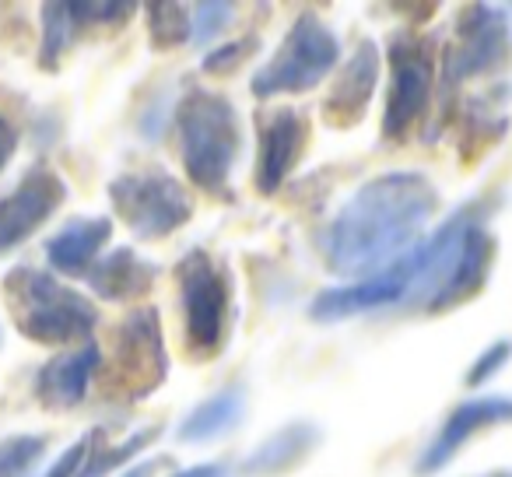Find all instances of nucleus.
Listing matches in <instances>:
<instances>
[{"label":"nucleus","instance_id":"1","mask_svg":"<svg viewBox=\"0 0 512 477\" xmlns=\"http://www.w3.org/2000/svg\"><path fill=\"white\" fill-rule=\"evenodd\" d=\"M439 204V190L425 172L393 169L369 179L323 228V264L348 285L386 271L425 239Z\"/></svg>","mask_w":512,"mask_h":477},{"label":"nucleus","instance_id":"2","mask_svg":"<svg viewBox=\"0 0 512 477\" xmlns=\"http://www.w3.org/2000/svg\"><path fill=\"white\" fill-rule=\"evenodd\" d=\"M4 302L18 334L43 348H67L78 341L88 344V337L99 327L95 302L39 267H15L4 278Z\"/></svg>","mask_w":512,"mask_h":477},{"label":"nucleus","instance_id":"3","mask_svg":"<svg viewBox=\"0 0 512 477\" xmlns=\"http://www.w3.org/2000/svg\"><path fill=\"white\" fill-rule=\"evenodd\" d=\"M176 134L190 183L221 197L242 155V123L235 102L197 85L186 88L176 106Z\"/></svg>","mask_w":512,"mask_h":477},{"label":"nucleus","instance_id":"4","mask_svg":"<svg viewBox=\"0 0 512 477\" xmlns=\"http://www.w3.org/2000/svg\"><path fill=\"white\" fill-rule=\"evenodd\" d=\"M341 60V39L330 32V25L320 15L302 11L285 32L278 53L267 60L249 81V92L256 99H274V95H302L313 92L320 81L334 74Z\"/></svg>","mask_w":512,"mask_h":477},{"label":"nucleus","instance_id":"5","mask_svg":"<svg viewBox=\"0 0 512 477\" xmlns=\"http://www.w3.org/2000/svg\"><path fill=\"white\" fill-rule=\"evenodd\" d=\"M109 204L141 243H158L193 218V197L162 165L127 169L109 183Z\"/></svg>","mask_w":512,"mask_h":477},{"label":"nucleus","instance_id":"6","mask_svg":"<svg viewBox=\"0 0 512 477\" xmlns=\"http://www.w3.org/2000/svg\"><path fill=\"white\" fill-rule=\"evenodd\" d=\"M179 299H183L186 351L193 358H218L232 323V281L218 257L190 250L176 267Z\"/></svg>","mask_w":512,"mask_h":477},{"label":"nucleus","instance_id":"7","mask_svg":"<svg viewBox=\"0 0 512 477\" xmlns=\"http://www.w3.org/2000/svg\"><path fill=\"white\" fill-rule=\"evenodd\" d=\"M512 60V25L495 4H467L456 15V39L442 53V116L453 106L456 88L470 78H495Z\"/></svg>","mask_w":512,"mask_h":477},{"label":"nucleus","instance_id":"8","mask_svg":"<svg viewBox=\"0 0 512 477\" xmlns=\"http://www.w3.org/2000/svg\"><path fill=\"white\" fill-rule=\"evenodd\" d=\"M386 64H390V88H386L383 109V137L386 141H404L418 120L428 113L435 88V43L432 36L397 29L386 46Z\"/></svg>","mask_w":512,"mask_h":477},{"label":"nucleus","instance_id":"9","mask_svg":"<svg viewBox=\"0 0 512 477\" xmlns=\"http://www.w3.org/2000/svg\"><path fill=\"white\" fill-rule=\"evenodd\" d=\"M165 376H169V355H165L162 316L155 306H141L116 330L106 390L123 400H144L165 383Z\"/></svg>","mask_w":512,"mask_h":477},{"label":"nucleus","instance_id":"10","mask_svg":"<svg viewBox=\"0 0 512 477\" xmlns=\"http://www.w3.org/2000/svg\"><path fill=\"white\" fill-rule=\"evenodd\" d=\"M67 183L57 169L46 162H36L18 186L0 197V257H8L22 243H29L32 235L64 207Z\"/></svg>","mask_w":512,"mask_h":477},{"label":"nucleus","instance_id":"11","mask_svg":"<svg viewBox=\"0 0 512 477\" xmlns=\"http://www.w3.org/2000/svg\"><path fill=\"white\" fill-rule=\"evenodd\" d=\"M256 130H260V148H256L253 186L260 197H271V193H278L285 186V179L295 172L299 158L306 155L309 120L302 109L281 106L256 116Z\"/></svg>","mask_w":512,"mask_h":477},{"label":"nucleus","instance_id":"12","mask_svg":"<svg viewBox=\"0 0 512 477\" xmlns=\"http://www.w3.org/2000/svg\"><path fill=\"white\" fill-rule=\"evenodd\" d=\"M495 425H512V397H474L463 400L449 411V418L442 421V428L435 432V439L421 449L418 463H414V474L432 477L460 453L470 442V435L484 432V428Z\"/></svg>","mask_w":512,"mask_h":477},{"label":"nucleus","instance_id":"13","mask_svg":"<svg viewBox=\"0 0 512 477\" xmlns=\"http://www.w3.org/2000/svg\"><path fill=\"white\" fill-rule=\"evenodd\" d=\"M379 85V50L372 39H362L355 46V53L348 57V64L341 67V74L330 85L327 99H323V123L334 130H351L365 120L369 113L372 92Z\"/></svg>","mask_w":512,"mask_h":477},{"label":"nucleus","instance_id":"14","mask_svg":"<svg viewBox=\"0 0 512 477\" xmlns=\"http://www.w3.org/2000/svg\"><path fill=\"white\" fill-rule=\"evenodd\" d=\"M491 260H495V235L484 228V218L477 214L467 225V232H463L460 246H456L453 267H449L446 281H442L439 295H435V302L428 306V313L432 316L449 313V309L463 306V302H470L474 295H481V288L488 285V278H491Z\"/></svg>","mask_w":512,"mask_h":477},{"label":"nucleus","instance_id":"15","mask_svg":"<svg viewBox=\"0 0 512 477\" xmlns=\"http://www.w3.org/2000/svg\"><path fill=\"white\" fill-rule=\"evenodd\" d=\"M102 369V348L95 341L81 344L78 351L53 355L36 376V397L46 411H74L92 390L95 372Z\"/></svg>","mask_w":512,"mask_h":477},{"label":"nucleus","instance_id":"16","mask_svg":"<svg viewBox=\"0 0 512 477\" xmlns=\"http://www.w3.org/2000/svg\"><path fill=\"white\" fill-rule=\"evenodd\" d=\"M113 239V218L92 214V218H71L60 232L46 239V260L57 274L81 278L99 260L106 243Z\"/></svg>","mask_w":512,"mask_h":477},{"label":"nucleus","instance_id":"17","mask_svg":"<svg viewBox=\"0 0 512 477\" xmlns=\"http://www.w3.org/2000/svg\"><path fill=\"white\" fill-rule=\"evenodd\" d=\"M155 278H158V267L151 260H144L134 246H116L113 253L95 260L85 274L88 288L106 302L144 299L155 288Z\"/></svg>","mask_w":512,"mask_h":477},{"label":"nucleus","instance_id":"18","mask_svg":"<svg viewBox=\"0 0 512 477\" xmlns=\"http://www.w3.org/2000/svg\"><path fill=\"white\" fill-rule=\"evenodd\" d=\"M509 85H498L488 95H474L463 102V123H460V155L463 165H477L509 130Z\"/></svg>","mask_w":512,"mask_h":477},{"label":"nucleus","instance_id":"19","mask_svg":"<svg viewBox=\"0 0 512 477\" xmlns=\"http://www.w3.org/2000/svg\"><path fill=\"white\" fill-rule=\"evenodd\" d=\"M316 446H320V428L313 421H292V425H281L274 435H267L242 460L239 470L246 477H281L299 467L302 460H309Z\"/></svg>","mask_w":512,"mask_h":477},{"label":"nucleus","instance_id":"20","mask_svg":"<svg viewBox=\"0 0 512 477\" xmlns=\"http://www.w3.org/2000/svg\"><path fill=\"white\" fill-rule=\"evenodd\" d=\"M246 411V390L242 386H225V390L211 393L207 400H200L179 425V442L186 446H204V442L221 439L225 432H232L242 421Z\"/></svg>","mask_w":512,"mask_h":477},{"label":"nucleus","instance_id":"21","mask_svg":"<svg viewBox=\"0 0 512 477\" xmlns=\"http://www.w3.org/2000/svg\"><path fill=\"white\" fill-rule=\"evenodd\" d=\"M74 36H78V22H74L71 4H43V39H39V67L43 71H57L60 57L71 50Z\"/></svg>","mask_w":512,"mask_h":477},{"label":"nucleus","instance_id":"22","mask_svg":"<svg viewBox=\"0 0 512 477\" xmlns=\"http://www.w3.org/2000/svg\"><path fill=\"white\" fill-rule=\"evenodd\" d=\"M148 39L155 50H176L190 43L193 18L183 4H148Z\"/></svg>","mask_w":512,"mask_h":477},{"label":"nucleus","instance_id":"23","mask_svg":"<svg viewBox=\"0 0 512 477\" xmlns=\"http://www.w3.org/2000/svg\"><path fill=\"white\" fill-rule=\"evenodd\" d=\"M158 432H162L158 425L141 428V432L130 435L127 442H116V446H109V449H102V435H99V442H95V449H92V456H88L81 477H102V474H109V470H116V467H127V463L134 460L141 449H148L151 442H155Z\"/></svg>","mask_w":512,"mask_h":477},{"label":"nucleus","instance_id":"24","mask_svg":"<svg viewBox=\"0 0 512 477\" xmlns=\"http://www.w3.org/2000/svg\"><path fill=\"white\" fill-rule=\"evenodd\" d=\"M46 453L43 435H11L0 442V477H29Z\"/></svg>","mask_w":512,"mask_h":477},{"label":"nucleus","instance_id":"25","mask_svg":"<svg viewBox=\"0 0 512 477\" xmlns=\"http://www.w3.org/2000/svg\"><path fill=\"white\" fill-rule=\"evenodd\" d=\"M193 15V36L190 43L193 46H211L214 39L221 36V32L232 25L235 18V4H218V0H211V4H197V8L190 11Z\"/></svg>","mask_w":512,"mask_h":477},{"label":"nucleus","instance_id":"26","mask_svg":"<svg viewBox=\"0 0 512 477\" xmlns=\"http://www.w3.org/2000/svg\"><path fill=\"white\" fill-rule=\"evenodd\" d=\"M253 53H256V36L235 39V43H225V46H214V50L204 57V71L214 74V78H228V74L239 71Z\"/></svg>","mask_w":512,"mask_h":477},{"label":"nucleus","instance_id":"27","mask_svg":"<svg viewBox=\"0 0 512 477\" xmlns=\"http://www.w3.org/2000/svg\"><path fill=\"white\" fill-rule=\"evenodd\" d=\"M509 355H512V344L509 341H495L491 348H484L481 355L474 358V365L467 369V386H470V390H477V386L491 383V379H495L498 372L505 369Z\"/></svg>","mask_w":512,"mask_h":477},{"label":"nucleus","instance_id":"28","mask_svg":"<svg viewBox=\"0 0 512 477\" xmlns=\"http://www.w3.org/2000/svg\"><path fill=\"white\" fill-rule=\"evenodd\" d=\"M99 435L102 432H88V435H81L74 446H67L64 453L57 456V463H53L50 470H46L43 477H81V470H85V463H88V456H92V449H95V442H99Z\"/></svg>","mask_w":512,"mask_h":477},{"label":"nucleus","instance_id":"29","mask_svg":"<svg viewBox=\"0 0 512 477\" xmlns=\"http://www.w3.org/2000/svg\"><path fill=\"white\" fill-rule=\"evenodd\" d=\"M71 11L78 29H85V25H123L137 8L134 4H71Z\"/></svg>","mask_w":512,"mask_h":477},{"label":"nucleus","instance_id":"30","mask_svg":"<svg viewBox=\"0 0 512 477\" xmlns=\"http://www.w3.org/2000/svg\"><path fill=\"white\" fill-rule=\"evenodd\" d=\"M18 141H22V137H18V127L8 120V116L0 113V172L8 169V162L15 158Z\"/></svg>","mask_w":512,"mask_h":477},{"label":"nucleus","instance_id":"31","mask_svg":"<svg viewBox=\"0 0 512 477\" xmlns=\"http://www.w3.org/2000/svg\"><path fill=\"white\" fill-rule=\"evenodd\" d=\"M172 477H228V467H221V463H197V467H186Z\"/></svg>","mask_w":512,"mask_h":477},{"label":"nucleus","instance_id":"32","mask_svg":"<svg viewBox=\"0 0 512 477\" xmlns=\"http://www.w3.org/2000/svg\"><path fill=\"white\" fill-rule=\"evenodd\" d=\"M162 463H169L162 456V460H151V463H134V467L127 470V474H120V477H155V470L162 467Z\"/></svg>","mask_w":512,"mask_h":477},{"label":"nucleus","instance_id":"33","mask_svg":"<svg viewBox=\"0 0 512 477\" xmlns=\"http://www.w3.org/2000/svg\"><path fill=\"white\" fill-rule=\"evenodd\" d=\"M488 477H512L509 470H498V474H488Z\"/></svg>","mask_w":512,"mask_h":477}]
</instances>
